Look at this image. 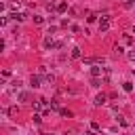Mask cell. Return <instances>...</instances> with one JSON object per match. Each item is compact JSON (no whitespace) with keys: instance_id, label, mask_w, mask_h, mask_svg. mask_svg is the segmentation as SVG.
<instances>
[{"instance_id":"obj_17","label":"cell","mask_w":135,"mask_h":135,"mask_svg":"<svg viewBox=\"0 0 135 135\" xmlns=\"http://www.w3.org/2000/svg\"><path fill=\"white\" fill-rule=\"evenodd\" d=\"M127 57H129V61H133V63H135V51H129V55H127Z\"/></svg>"},{"instance_id":"obj_10","label":"cell","mask_w":135,"mask_h":135,"mask_svg":"<svg viewBox=\"0 0 135 135\" xmlns=\"http://www.w3.org/2000/svg\"><path fill=\"white\" fill-rule=\"evenodd\" d=\"M122 91L131 93V91H133V84H131V82H122Z\"/></svg>"},{"instance_id":"obj_18","label":"cell","mask_w":135,"mask_h":135,"mask_svg":"<svg viewBox=\"0 0 135 135\" xmlns=\"http://www.w3.org/2000/svg\"><path fill=\"white\" fill-rule=\"evenodd\" d=\"M122 40H124V42H127V44H131V42H133V38H131V36H129V34H124V38H122Z\"/></svg>"},{"instance_id":"obj_4","label":"cell","mask_w":135,"mask_h":135,"mask_svg":"<svg viewBox=\"0 0 135 135\" xmlns=\"http://www.w3.org/2000/svg\"><path fill=\"white\" fill-rule=\"evenodd\" d=\"M8 17H11V19H15V21H23V19H25V15H23V13H17V11H13Z\"/></svg>"},{"instance_id":"obj_13","label":"cell","mask_w":135,"mask_h":135,"mask_svg":"<svg viewBox=\"0 0 135 135\" xmlns=\"http://www.w3.org/2000/svg\"><path fill=\"white\" fill-rule=\"evenodd\" d=\"M34 23H36V25H42V23H44V19H42V17H38V15H36V17H34Z\"/></svg>"},{"instance_id":"obj_9","label":"cell","mask_w":135,"mask_h":135,"mask_svg":"<svg viewBox=\"0 0 135 135\" xmlns=\"http://www.w3.org/2000/svg\"><path fill=\"white\" fill-rule=\"evenodd\" d=\"M59 114H61L63 118H70V116H72V112H70L68 108H61V110H59Z\"/></svg>"},{"instance_id":"obj_12","label":"cell","mask_w":135,"mask_h":135,"mask_svg":"<svg viewBox=\"0 0 135 135\" xmlns=\"http://www.w3.org/2000/svg\"><path fill=\"white\" fill-rule=\"evenodd\" d=\"M91 86H101V80L99 78H91Z\"/></svg>"},{"instance_id":"obj_19","label":"cell","mask_w":135,"mask_h":135,"mask_svg":"<svg viewBox=\"0 0 135 135\" xmlns=\"http://www.w3.org/2000/svg\"><path fill=\"white\" fill-rule=\"evenodd\" d=\"M91 129L97 133V131H99V122H91Z\"/></svg>"},{"instance_id":"obj_1","label":"cell","mask_w":135,"mask_h":135,"mask_svg":"<svg viewBox=\"0 0 135 135\" xmlns=\"http://www.w3.org/2000/svg\"><path fill=\"white\" fill-rule=\"evenodd\" d=\"M108 30H110V15H103L99 21V34H105Z\"/></svg>"},{"instance_id":"obj_11","label":"cell","mask_w":135,"mask_h":135,"mask_svg":"<svg viewBox=\"0 0 135 135\" xmlns=\"http://www.w3.org/2000/svg\"><path fill=\"white\" fill-rule=\"evenodd\" d=\"M97 17H99V15H97V13H91V15H89V17H86V19H89V23H93V21H97Z\"/></svg>"},{"instance_id":"obj_16","label":"cell","mask_w":135,"mask_h":135,"mask_svg":"<svg viewBox=\"0 0 135 135\" xmlns=\"http://www.w3.org/2000/svg\"><path fill=\"white\" fill-rule=\"evenodd\" d=\"M34 122L40 124V122H42V116H40V114H34Z\"/></svg>"},{"instance_id":"obj_21","label":"cell","mask_w":135,"mask_h":135,"mask_svg":"<svg viewBox=\"0 0 135 135\" xmlns=\"http://www.w3.org/2000/svg\"><path fill=\"white\" fill-rule=\"evenodd\" d=\"M63 135H74V133H63Z\"/></svg>"},{"instance_id":"obj_14","label":"cell","mask_w":135,"mask_h":135,"mask_svg":"<svg viewBox=\"0 0 135 135\" xmlns=\"http://www.w3.org/2000/svg\"><path fill=\"white\" fill-rule=\"evenodd\" d=\"M51 108H53V110H61V108H59V101H57V99H53V101H51Z\"/></svg>"},{"instance_id":"obj_2","label":"cell","mask_w":135,"mask_h":135,"mask_svg":"<svg viewBox=\"0 0 135 135\" xmlns=\"http://www.w3.org/2000/svg\"><path fill=\"white\" fill-rule=\"evenodd\" d=\"M40 80H42V76L34 74V76L30 78V86H32V89H38V86H40Z\"/></svg>"},{"instance_id":"obj_15","label":"cell","mask_w":135,"mask_h":135,"mask_svg":"<svg viewBox=\"0 0 135 135\" xmlns=\"http://www.w3.org/2000/svg\"><path fill=\"white\" fill-rule=\"evenodd\" d=\"M19 6H21V2H19V0H17V2H11V8H13V11H17Z\"/></svg>"},{"instance_id":"obj_6","label":"cell","mask_w":135,"mask_h":135,"mask_svg":"<svg viewBox=\"0 0 135 135\" xmlns=\"http://www.w3.org/2000/svg\"><path fill=\"white\" fill-rule=\"evenodd\" d=\"M55 11H57V13H65V11H68V2H59Z\"/></svg>"},{"instance_id":"obj_5","label":"cell","mask_w":135,"mask_h":135,"mask_svg":"<svg viewBox=\"0 0 135 135\" xmlns=\"http://www.w3.org/2000/svg\"><path fill=\"white\" fill-rule=\"evenodd\" d=\"M101 70H103V68L93 65V68H91V76H93V78H99V76H101Z\"/></svg>"},{"instance_id":"obj_7","label":"cell","mask_w":135,"mask_h":135,"mask_svg":"<svg viewBox=\"0 0 135 135\" xmlns=\"http://www.w3.org/2000/svg\"><path fill=\"white\" fill-rule=\"evenodd\" d=\"M80 57H82L80 49H78V46H74V49H72V59H80Z\"/></svg>"},{"instance_id":"obj_20","label":"cell","mask_w":135,"mask_h":135,"mask_svg":"<svg viewBox=\"0 0 135 135\" xmlns=\"http://www.w3.org/2000/svg\"><path fill=\"white\" fill-rule=\"evenodd\" d=\"M133 4H135V0H124V6H127V8H131Z\"/></svg>"},{"instance_id":"obj_3","label":"cell","mask_w":135,"mask_h":135,"mask_svg":"<svg viewBox=\"0 0 135 135\" xmlns=\"http://www.w3.org/2000/svg\"><path fill=\"white\" fill-rule=\"evenodd\" d=\"M105 99H108V95H105V93H99V95L95 97V105H103Z\"/></svg>"},{"instance_id":"obj_8","label":"cell","mask_w":135,"mask_h":135,"mask_svg":"<svg viewBox=\"0 0 135 135\" xmlns=\"http://www.w3.org/2000/svg\"><path fill=\"white\" fill-rule=\"evenodd\" d=\"M17 99H19V101H27V99H30V93H25V91H23V93H19V95H17Z\"/></svg>"},{"instance_id":"obj_22","label":"cell","mask_w":135,"mask_h":135,"mask_svg":"<svg viewBox=\"0 0 135 135\" xmlns=\"http://www.w3.org/2000/svg\"><path fill=\"white\" fill-rule=\"evenodd\" d=\"M133 34H135V27H133Z\"/></svg>"},{"instance_id":"obj_23","label":"cell","mask_w":135,"mask_h":135,"mask_svg":"<svg viewBox=\"0 0 135 135\" xmlns=\"http://www.w3.org/2000/svg\"><path fill=\"white\" fill-rule=\"evenodd\" d=\"M124 135H127V133H124Z\"/></svg>"}]
</instances>
